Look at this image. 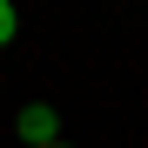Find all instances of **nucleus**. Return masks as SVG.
Wrapping results in <instances>:
<instances>
[{
    "label": "nucleus",
    "mask_w": 148,
    "mask_h": 148,
    "mask_svg": "<svg viewBox=\"0 0 148 148\" xmlns=\"http://www.w3.org/2000/svg\"><path fill=\"white\" fill-rule=\"evenodd\" d=\"M54 135H61V114H54V108H20V141L54 148Z\"/></svg>",
    "instance_id": "f257e3e1"
},
{
    "label": "nucleus",
    "mask_w": 148,
    "mask_h": 148,
    "mask_svg": "<svg viewBox=\"0 0 148 148\" xmlns=\"http://www.w3.org/2000/svg\"><path fill=\"white\" fill-rule=\"evenodd\" d=\"M54 148H61V141H54Z\"/></svg>",
    "instance_id": "7ed1b4c3"
},
{
    "label": "nucleus",
    "mask_w": 148,
    "mask_h": 148,
    "mask_svg": "<svg viewBox=\"0 0 148 148\" xmlns=\"http://www.w3.org/2000/svg\"><path fill=\"white\" fill-rule=\"evenodd\" d=\"M14 34H20V14H14V7H7V0H0V47H7V40H14Z\"/></svg>",
    "instance_id": "f03ea898"
}]
</instances>
